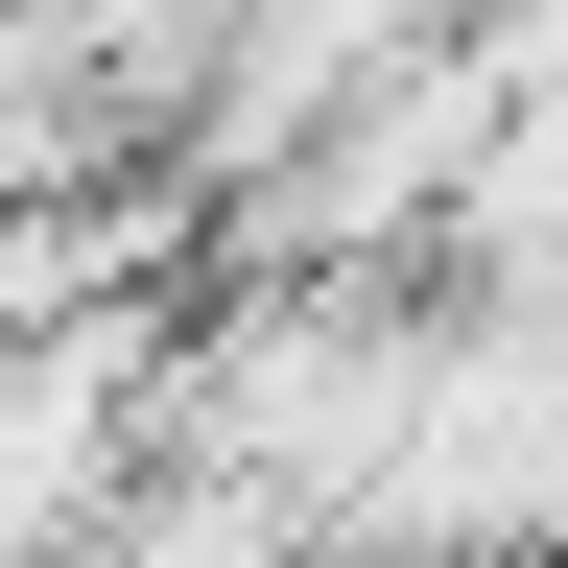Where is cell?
<instances>
[{
    "label": "cell",
    "mask_w": 568,
    "mask_h": 568,
    "mask_svg": "<svg viewBox=\"0 0 568 568\" xmlns=\"http://www.w3.org/2000/svg\"><path fill=\"white\" fill-rule=\"evenodd\" d=\"M426 332H450V284H237V308H190L166 355V474L261 497L284 545H332V497L403 450L426 403Z\"/></svg>",
    "instance_id": "1"
},
{
    "label": "cell",
    "mask_w": 568,
    "mask_h": 568,
    "mask_svg": "<svg viewBox=\"0 0 568 568\" xmlns=\"http://www.w3.org/2000/svg\"><path fill=\"white\" fill-rule=\"evenodd\" d=\"M166 355H190V308H142V284L0 332V568H71L142 474H166Z\"/></svg>",
    "instance_id": "2"
}]
</instances>
